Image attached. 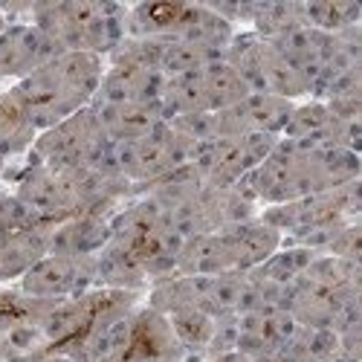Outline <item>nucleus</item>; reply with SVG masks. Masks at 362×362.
I'll return each mask as SVG.
<instances>
[{
    "label": "nucleus",
    "mask_w": 362,
    "mask_h": 362,
    "mask_svg": "<svg viewBox=\"0 0 362 362\" xmlns=\"http://www.w3.org/2000/svg\"><path fill=\"white\" fill-rule=\"evenodd\" d=\"M110 244L122 247L145 269L148 279L163 281L174 276L183 240L171 232L165 209L154 197H145L110 218Z\"/></svg>",
    "instance_id": "6"
},
{
    "label": "nucleus",
    "mask_w": 362,
    "mask_h": 362,
    "mask_svg": "<svg viewBox=\"0 0 362 362\" xmlns=\"http://www.w3.org/2000/svg\"><path fill=\"white\" fill-rule=\"evenodd\" d=\"M192 151H194V142L180 136L168 122H163L148 136L113 145V163L125 183L151 186L165 174H171L174 168L186 165L192 160Z\"/></svg>",
    "instance_id": "9"
},
{
    "label": "nucleus",
    "mask_w": 362,
    "mask_h": 362,
    "mask_svg": "<svg viewBox=\"0 0 362 362\" xmlns=\"http://www.w3.org/2000/svg\"><path fill=\"white\" fill-rule=\"evenodd\" d=\"M128 183L116 174L102 171H67L35 163L18 186V200L44 223H64L78 215H102Z\"/></svg>",
    "instance_id": "3"
},
{
    "label": "nucleus",
    "mask_w": 362,
    "mask_h": 362,
    "mask_svg": "<svg viewBox=\"0 0 362 362\" xmlns=\"http://www.w3.org/2000/svg\"><path fill=\"white\" fill-rule=\"evenodd\" d=\"M0 362H4V359H0Z\"/></svg>",
    "instance_id": "35"
},
{
    "label": "nucleus",
    "mask_w": 362,
    "mask_h": 362,
    "mask_svg": "<svg viewBox=\"0 0 362 362\" xmlns=\"http://www.w3.org/2000/svg\"><path fill=\"white\" fill-rule=\"evenodd\" d=\"M110 240V218L78 215L58 223L49 238V252L62 255H99Z\"/></svg>",
    "instance_id": "22"
},
{
    "label": "nucleus",
    "mask_w": 362,
    "mask_h": 362,
    "mask_svg": "<svg viewBox=\"0 0 362 362\" xmlns=\"http://www.w3.org/2000/svg\"><path fill=\"white\" fill-rule=\"evenodd\" d=\"M305 26L319 29L325 35H339L345 29L359 26L362 6L354 0H316V4H301Z\"/></svg>",
    "instance_id": "26"
},
{
    "label": "nucleus",
    "mask_w": 362,
    "mask_h": 362,
    "mask_svg": "<svg viewBox=\"0 0 362 362\" xmlns=\"http://www.w3.org/2000/svg\"><path fill=\"white\" fill-rule=\"evenodd\" d=\"M206 362H252L247 354H240V351H226V354H212Z\"/></svg>",
    "instance_id": "33"
},
{
    "label": "nucleus",
    "mask_w": 362,
    "mask_h": 362,
    "mask_svg": "<svg viewBox=\"0 0 362 362\" xmlns=\"http://www.w3.org/2000/svg\"><path fill=\"white\" fill-rule=\"evenodd\" d=\"M273 44L290 62V67L298 73V78L305 81L308 96H316V90L325 78V70H327L334 35H325V33L310 29V26H296V29H290V33H284L281 38H276Z\"/></svg>",
    "instance_id": "16"
},
{
    "label": "nucleus",
    "mask_w": 362,
    "mask_h": 362,
    "mask_svg": "<svg viewBox=\"0 0 362 362\" xmlns=\"http://www.w3.org/2000/svg\"><path fill=\"white\" fill-rule=\"evenodd\" d=\"M339 119L330 113L325 102H305L296 105L287 125L281 131V139L293 142L296 148H339Z\"/></svg>",
    "instance_id": "21"
},
{
    "label": "nucleus",
    "mask_w": 362,
    "mask_h": 362,
    "mask_svg": "<svg viewBox=\"0 0 362 362\" xmlns=\"http://www.w3.org/2000/svg\"><path fill=\"white\" fill-rule=\"evenodd\" d=\"M96 287V255H62L47 252L33 269L21 279V290L26 296L62 301L76 298Z\"/></svg>",
    "instance_id": "11"
},
{
    "label": "nucleus",
    "mask_w": 362,
    "mask_h": 362,
    "mask_svg": "<svg viewBox=\"0 0 362 362\" xmlns=\"http://www.w3.org/2000/svg\"><path fill=\"white\" fill-rule=\"evenodd\" d=\"M64 49L35 23H15L0 33V78H26Z\"/></svg>",
    "instance_id": "14"
},
{
    "label": "nucleus",
    "mask_w": 362,
    "mask_h": 362,
    "mask_svg": "<svg viewBox=\"0 0 362 362\" xmlns=\"http://www.w3.org/2000/svg\"><path fill=\"white\" fill-rule=\"evenodd\" d=\"M308 362H359V359H356V356H351V354L339 345V348L327 351V354H322V356H316V359H308Z\"/></svg>",
    "instance_id": "32"
},
{
    "label": "nucleus",
    "mask_w": 362,
    "mask_h": 362,
    "mask_svg": "<svg viewBox=\"0 0 362 362\" xmlns=\"http://www.w3.org/2000/svg\"><path fill=\"white\" fill-rule=\"evenodd\" d=\"M223 52L218 47H206V44H192V41H174L163 38V52H160V76L174 78V76H186L194 70H203L215 62H223Z\"/></svg>",
    "instance_id": "24"
},
{
    "label": "nucleus",
    "mask_w": 362,
    "mask_h": 362,
    "mask_svg": "<svg viewBox=\"0 0 362 362\" xmlns=\"http://www.w3.org/2000/svg\"><path fill=\"white\" fill-rule=\"evenodd\" d=\"M148 281L145 269L116 244H105V250L96 255V287H113V290H136Z\"/></svg>",
    "instance_id": "25"
},
{
    "label": "nucleus",
    "mask_w": 362,
    "mask_h": 362,
    "mask_svg": "<svg viewBox=\"0 0 362 362\" xmlns=\"http://www.w3.org/2000/svg\"><path fill=\"white\" fill-rule=\"evenodd\" d=\"M221 273H235L226 240L221 232L189 238L180 247L174 276H221Z\"/></svg>",
    "instance_id": "23"
},
{
    "label": "nucleus",
    "mask_w": 362,
    "mask_h": 362,
    "mask_svg": "<svg viewBox=\"0 0 362 362\" xmlns=\"http://www.w3.org/2000/svg\"><path fill=\"white\" fill-rule=\"evenodd\" d=\"M356 215H359V180L334 192L269 206L261 215V221L279 229L281 238L290 235L296 247H310L319 252L334 244V238L345 226L356 223Z\"/></svg>",
    "instance_id": "4"
},
{
    "label": "nucleus",
    "mask_w": 362,
    "mask_h": 362,
    "mask_svg": "<svg viewBox=\"0 0 362 362\" xmlns=\"http://www.w3.org/2000/svg\"><path fill=\"white\" fill-rule=\"evenodd\" d=\"M226 240V250L232 258V269L235 273H250V269L261 267L276 250H281V232L273 229L267 221L252 218L244 223H232L218 229Z\"/></svg>",
    "instance_id": "18"
},
{
    "label": "nucleus",
    "mask_w": 362,
    "mask_h": 362,
    "mask_svg": "<svg viewBox=\"0 0 362 362\" xmlns=\"http://www.w3.org/2000/svg\"><path fill=\"white\" fill-rule=\"evenodd\" d=\"M252 23H255V35H261L267 41H276L284 33H290V29L305 26L301 4H258Z\"/></svg>",
    "instance_id": "30"
},
{
    "label": "nucleus",
    "mask_w": 362,
    "mask_h": 362,
    "mask_svg": "<svg viewBox=\"0 0 362 362\" xmlns=\"http://www.w3.org/2000/svg\"><path fill=\"white\" fill-rule=\"evenodd\" d=\"M279 136L250 134V136H218L194 145L192 165L200 171L209 189H232L250 177L276 148Z\"/></svg>",
    "instance_id": "8"
},
{
    "label": "nucleus",
    "mask_w": 362,
    "mask_h": 362,
    "mask_svg": "<svg viewBox=\"0 0 362 362\" xmlns=\"http://www.w3.org/2000/svg\"><path fill=\"white\" fill-rule=\"evenodd\" d=\"M96 110L99 122L113 145L131 142L139 136H148L157 131L165 119V110L160 102H125V105H90Z\"/></svg>",
    "instance_id": "20"
},
{
    "label": "nucleus",
    "mask_w": 362,
    "mask_h": 362,
    "mask_svg": "<svg viewBox=\"0 0 362 362\" xmlns=\"http://www.w3.org/2000/svg\"><path fill=\"white\" fill-rule=\"evenodd\" d=\"M52 301L26 296L23 290H0V359L38 362L47 356L41 322Z\"/></svg>",
    "instance_id": "10"
},
{
    "label": "nucleus",
    "mask_w": 362,
    "mask_h": 362,
    "mask_svg": "<svg viewBox=\"0 0 362 362\" xmlns=\"http://www.w3.org/2000/svg\"><path fill=\"white\" fill-rule=\"evenodd\" d=\"M38 131L29 125L21 105L12 99V93H0V160L18 154L26 145H33Z\"/></svg>",
    "instance_id": "29"
},
{
    "label": "nucleus",
    "mask_w": 362,
    "mask_h": 362,
    "mask_svg": "<svg viewBox=\"0 0 362 362\" xmlns=\"http://www.w3.org/2000/svg\"><path fill=\"white\" fill-rule=\"evenodd\" d=\"M165 78L157 70L134 64H110L102 76L93 105H125V102H160Z\"/></svg>",
    "instance_id": "19"
},
{
    "label": "nucleus",
    "mask_w": 362,
    "mask_h": 362,
    "mask_svg": "<svg viewBox=\"0 0 362 362\" xmlns=\"http://www.w3.org/2000/svg\"><path fill=\"white\" fill-rule=\"evenodd\" d=\"M0 163H4V160H0Z\"/></svg>",
    "instance_id": "36"
},
{
    "label": "nucleus",
    "mask_w": 362,
    "mask_h": 362,
    "mask_svg": "<svg viewBox=\"0 0 362 362\" xmlns=\"http://www.w3.org/2000/svg\"><path fill=\"white\" fill-rule=\"evenodd\" d=\"M186 356L168 319L154 308H142L131 310L122 342L107 362H183Z\"/></svg>",
    "instance_id": "12"
},
{
    "label": "nucleus",
    "mask_w": 362,
    "mask_h": 362,
    "mask_svg": "<svg viewBox=\"0 0 362 362\" xmlns=\"http://www.w3.org/2000/svg\"><path fill=\"white\" fill-rule=\"evenodd\" d=\"M359 180V154L348 148H296L281 139L269 157L240 183L267 206L293 203L310 194L334 192Z\"/></svg>",
    "instance_id": "1"
},
{
    "label": "nucleus",
    "mask_w": 362,
    "mask_h": 362,
    "mask_svg": "<svg viewBox=\"0 0 362 362\" xmlns=\"http://www.w3.org/2000/svg\"><path fill=\"white\" fill-rule=\"evenodd\" d=\"M52 229V223L33 218L0 235V281L23 279L26 269H33L49 252Z\"/></svg>",
    "instance_id": "17"
},
{
    "label": "nucleus",
    "mask_w": 362,
    "mask_h": 362,
    "mask_svg": "<svg viewBox=\"0 0 362 362\" xmlns=\"http://www.w3.org/2000/svg\"><path fill=\"white\" fill-rule=\"evenodd\" d=\"M33 154L35 163L49 168L102 171L119 177L113 163V142L107 139L93 107H84L49 131H41L33 142Z\"/></svg>",
    "instance_id": "7"
},
{
    "label": "nucleus",
    "mask_w": 362,
    "mask_h": 362,
    "mask_svg": "<svg viewBox=\"0 0 362 362\" xmlns=\"http://www.w3.org/2000/svg\"><path fill=\"white\" fill-rule=\"evenodd\" d=\"M105 64L93 52H62L49 64L21 78L9 93L38 134L93 105Z\"/></svg>",
    "instance_id": "2"
},
{
    "label": "nucleus",
    "mask_w": 362,
    "mask_h": 362,
    "mask_svg": "<svg viewBox=\"0 0 362 362\" xmlns=\"http://www.w3.org/2000/svg\"><path fill=\"white\" fill-rule=\"evenodd\" d=\"M177 342L183 345L186 354H206L209 345H212V337H215V325L218 319L209 316L197 308H186V310H174L165 316Z\"/></svg>",
    "instance_id": "28"
},
{
    "label": "nucleus",
    "mask_w": 362,
    "mask_h": 362,
    "mask_svg": "<svg viewBox=\"0 0 362 362\" xmlns=\"http://www.w3.org/2000/svg\"><path fill=\"white\" fill-rule=\"evenodd\" d=\"M298 322L281 310V308H261L252 313L238 316V345L235 351L247 354L250 359L276 354L290 345V339L298 334Z\"/></svg>",
    "instance_id": "15"
},
{
    "label": "nucleus",
    "mask_w": 362,
    "mask_h": 362,
    "mask_svg": "<svg viewBox=\"0 0 362 362\" xmlns=\"http://www.w3.org/2000/svg\"><path fill=\"white\" fill-rule=\"evenodd\" d=\"M35 26L62 47L64 52H113L125 38L128 9L119 4H93V0H67V4L35 6Z\"/></svg>",
    "instance_id": "5"
},
{
    "label": "nucleus",
    "mask_w": 362,
    "mask_h": 362,
    "mask_svg": "<svg viewBox=\"0 0 362 362\" xmlns=\"http://www.w3.org/2000/svg\"><path fill=\"white\" fill-rule=\"evenodd\" d=\"M296 102L269 96V93H247L238 105L215 113L218 136H250V134H269L281 136Z\"/></svg>",
    "instance_id": "13"
},
{
    "label": "nucleus",
    "mask_w": 362,
    "mask_h": 362,
    "mask_svg": "<svg viewBox=\"0 0 362 362\" xmlns=\"http://www.w3.org/2000/svg\"><path fill=\"white\" fill-rule=\"evenodd\" d=\"M35 215L29 212V209L15 197V194H0V235L6 229H15L26 221H33Z\"/></svg>",
    "instance_id": "31"
},
{
    "label": "nucleus",
    "mask_w": 362,
    "mask_h": 362,
    "mask_svg": "<svg viewBox=\"0 0 362 362\" xmlns=\"http://www.w3.org/2000/svg\"><path fill=\"white\" fill-rule=\"evenodd\" d=\"M252 362H293V359H290V354H287V351H276V354L258 356V359H252Z\"/></svg>",
    "instance_id": "34"
},
{
    "label": "nucleus",
    "mask_w": 362,
    "mask_h": 362,
    "mask_svg": "<svg viewBox=\"0 0 362 362\" xmlns=\"http://www.w3.org/2000/svg\"><path fill=\"white\" fill-rule=\"evenodd\" d=\"M319 258L316 250L310 247H287V250H276L269 255L261 267H255L252 273L261 279V281H269V284H279V287H287L293 284L296 279L305 276V269Z\"/></svg>",
    "instance_id": "27"
}]
</instances>
